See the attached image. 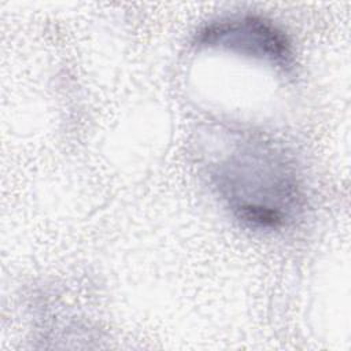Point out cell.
I'll return each mask as SVG.
<instances>
[{
  "mask_svg": "<svg viewBox=\"0 0 351 351\" xmlns=\"http://www.w3.org/2000/svg\"><path fill=\"white\" fill-rule=\"evenodd\" d=\"M193 45L259 59L284 71H291L295 66L291 41L285 33L270 21L255 15L232 16L213 22L199 30Z\"/></svg>",
  "mask_w": 351,
  "mask_h": 351,
  "instance_id": "7a4b0ae2",
  "label": "cell"
},
{
  "mask_svg": "<svg viewBox=\"0 0 351 351\" xmlns=\"http://www.w3.org/2000/svg\"><path fill=\"white\" fill-rule=\"evenodd\" d=\"M207 154L208 180L226 208L245 226L273 230L296 219L303 191L291 158L261 134L219 130Z\"/></svg>",
  "mask_w": 351,
  "mask_h": 351,
  "instance_id": "6da1fadb",
  "label": "cell"
}]
</instances>
